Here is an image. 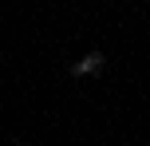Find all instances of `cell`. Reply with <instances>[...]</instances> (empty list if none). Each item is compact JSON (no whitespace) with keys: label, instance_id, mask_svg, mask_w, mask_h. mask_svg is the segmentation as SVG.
<instances>
[{"label":"cell","instance_id":"6da1fadb","mask_svg":"<svg viewBox=\"0 0 150 146\" xmlns=\"http://www.w3.org/2000/svg\"><path fill=\"white\" fill-rule=\"evenodd\" d=\"M103 67H107L103 51H87L79 63H71V75H103Z\"/></svg>","mask_w":150,"mask_h":146}]
</instances>
